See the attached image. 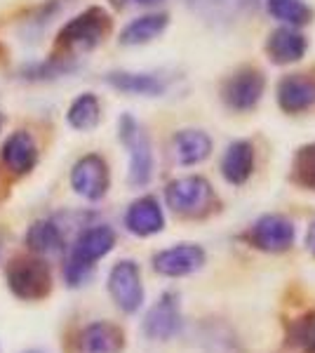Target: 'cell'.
<instances>
[{
  "instance_id": "2",
  "label": "cell",
  "mask_w": 315,
  "mask_h": 353,
  "mask_svg": "<svg viewBox=\"0 0 315 353\" xmlns=\"http://www.w3.org/2000/svg\"><path fill=\"white\" fill-rule=\"evenodd\" d=\"M165 203L176 217L184 219H205L219 208L214 186L200 174H188L170 181L165 186Z\"/></svg>"
},
{
  "instance_id": "10",
  "label": "cell",
  "mask_w": 315,
  "mask_h": 353,
  "mask_svg": "<svg viewBox=\"0 0 315 353\" xmlns=\"http://www.w3.org/2000/svg\"><path fill=\"white\" fill-rule=\"evenodd\" d=\"M205 261H207V252L203 245L179 243L153 254V271L163 278H186L203 269Z\"/></svg>"
},
{
  "instance_id": "3",
  "label": "cell",
  "mask_w": 315,
  "mask_h": 353,
  "mask_svg": "<svg viewBox=\"0 0 315 353\" xmlns=\"http://www.w3.org/2000/svg\"><path fill=\"white\" fill-rule=\"evenodd\" d=\"M108 31H111V17H108L106 10L90 8L61 28L57 45L64 52L61 57L71 59V57L92 52L96 45H101V41L108 36Z\"/></svg>"
},
{
  "instance_id": "22",
  "label": "cell",
  "mask_w": 315,
  "mask_h": 353,
  "mask_svg": "<svg viewBox=\"0 0 315 353\" xmlns=\"http://www.w3.org/2000/svg\"><path fill=\"white\" fill-rule=\"evenodd\" d=\"M66 121L73 130H78V132H90V130H94L101 121V104H99V99H96V94L92 92L80 94L78 99L68 106Z\"/></svg>"
},
{
  "instance_id": "28",
  "label": "cell",
  "mask_w": 315,
  "mask_h": 353,
  "mask_svg": "<svg viewBox=\"0 0 315 353\" xmlns=\"http://www.w3.org/2000/svg\"><path fill=\"white\" fill-rule=\"evenodd\" d=\"M139 5H156V3H160V0H136Z\"/></svg>"
},
{
  "instance_id": "13",
  "label": "cell",
  "mask_w": 315,
  "mask_h": 353,
  "mask_svg": "<svg viewBox=\"0 0 315 353\" xmlns=\"http://www.w3.org/2000/svg\"><path fill=\"white\" fill-rule=\"evenodd\" d=\"M263 50H266V57L273 64H278V66L296 64V61H301L303 54H306L308 38L294 26H278L268 33Z\"/></svg>"
},
{
  "instance_id": "4",
  "label": "cell",
  "mask_w": 315,
  "mask_h": 353,
  "mask_svg": "<svg viewBox=\"0 0 315 353\" xmlns=\"http://www.w3.org/2000/svg\"><path fill=\"white\" fill-rule=\"evenodd\" d=\"M10 292L21 301H40L52 292V271L48 261L36 257H14L5 269Z\"/></svg>"
},
{
  "instance_id": "14",
  "label": "cell",
  "mask_w": 315,
  "mask_h": 353,
  "mask_svg": "<svg viewBox=\"0 0 315 353\" xmlns=\"http://www.w3.org/2000/svg\"><path fill=\"white\" fill-rule=\"evenodd\" d=\"M125 229L132 236L139 238H151L165 229V212L160 208L158 198L153 196H141L128 208L125 212Z\"/></svg>"
},
{
  "instance_id": "17",
  "label": "cell",
  "mask_w": 315,
  "mask_h": 353,
  "mask_svg": "<svg viewBox=\"0 0 315 353\" xmlns=\"http://www.w3.org/2000/svg\"><path fill=\"white\" fill-rule=\"evenodd\" d=\"M212 156V139L203 130H179L172 137V158L181 168L205 163Z\"/></svg>"
},
{
  "instance_id": "23",
  "label": "cell",
  "mask_w": 315,
  "mask_h": 353,
  "mask_svg": "<svg viewBox=\"0 0 315 353\" xmlns=\"http://www.w3.org/2000/svg\"><path fill=\"white\" fill-rule=\"evenodd\" d=\"M266 10L283 26H306L313 21V8L306 0H266Z\"/></svg>"
},
{
  "instance_id": "30",
  "label": "cell",
  "mask_w": 315,
  "mask_h": 353,
  "mask_svg": "<svg viewBox=\"0 0 315 353\" xmlns=\"http://www.w3.org/2000/svg\"><path fill=\"white\" fill-rule=\"evenodd\" d=\"M311 353H315V337H313V351Z\"/></svg>"
},
{
  "instance_id": "6",
  "label": "cell",
  "mask_w": 315,
  "mask_h": 353,
  "mask_svg": "<svg viewBox=\"0 0 315 353\" xmlns=\"http://www.w3.org/2000/svg\"><path fill=\"white\" fill-rule=\"evenodd\" d=\"M296 238V226L294 221L285 214H261L247 231L243 233V241L250 248L259 250L266 254H283L294 245Z\"/></svg>"
},
{
  "instance_id": "18",
  "label": "cell",
  "mask_w": 315,
  "mask_h": 353,
  "mask_svg": "<svg viewBox=\"0 0 315 353\" xmlns=\"http://www.w3.org/2000/svg\"><path fill=\"white\" fill-rule=\"evenodd\" d=\"M106 83L123 94L136 97H163L167 92V81L158 73H132V71H113L106 76Z\"/></svg>"
},
{
  "instance_id": "31",
  "label": "cell",
  "mask_w": 315,
  "mask_h": 353,
  "mask_svg": "<svg viewBox=\"0 0 315 353\" xmlns=\"http://www.w3.org/2000/svg\"><path fill=\"white\" fill-rule=\"evenodd\" d=\"M28 353H38V351H28Z\"/></svg>"
},
{
  "instance_id": "21",
  "label": "cell",
  "mask_w": 315,
  "mask_h": 353,
  "mask_svg": "<svg viewBox=\"0 0 315 353\" xmlns=\"http://www.w3.org/2000/svg\"><path fill=\"white\" fill-rule=\"evenodd\" d=\"M26 245L33 254L38 257H50V254H61L66 248L64 231L57 221L40 219L28 229L26 233Z\"/></svg>"
},
{
  "instance_id": "19",
  "label": "cell",
  "mask_w": 315,
  "mask_h": 353,
  "mask_svg": "<svg viewBox=\"0 0 315 353\" xmlns=\"http://www.w3.org/2000/svg\"><path fill=\"white\" fill-rule=\"evenodd\" d=\"M3 163L10 172L14 174H28L38 163V146L33 137L19 130L12 132L3 144Z\"/></svg>"
},
{
  "instance_id": "16",
  "label": "cell",
  "mask_w": 315,
  "mask_h": 353,
  "mask_svg": "<svg viewBox=\"0 0 315 353\" xmlns=\"http://www.w3.org/2000/svg\"><path fill=\"white\" fill-rule=\"evenodd\" d=\"M125 332L111 321H94L80 332L78 351L80 353H123Z\"/></svg>"
},
{
  "instance_id": "7",
  "label": "cell",
  "mask_w": 315,
  "mask_h": 353,
  "mask_svg": "<svg viewBox=\"0 0 315 353\" xmlns=\"http://www.w3.org/2000/svg\"><path fill=\"white\" fill-rule=\"evenodd\" d=\"M266 92V76L254 66H243L223 81L221 101L228 111L247 113L256 109Z\"/></svg>"
},
{
  "instance_id": "24",
  "label": "cell",
  "mask_w": 315,
  "mask_h": 353,
  "mask_svg": "<svg viewBox=\"0 0 315 353\" xmlns=\"http://www.w3.org/2000/svg\"><path fill=\"white\" fill-rule=\"evenodd\" d=\"M78 64L68 57H52L48 61H40V64H31L21 68V78L26 81H54V78H61L66 73L76 71Z\"/></svg>"
},
{
  "instance_id": "29",
  "label": "cell",
  "mask_w": 315,
  "mask_h": 353,
  "mask_svg": "<svg viewBox=\"0 0 315 353\" xmlns=\"http://www.w3.org/2000/svg\"><path fill=\"white\" fill-rule=\"evenodd\" d=\"M3 125H5V116L0 113V130H3Z\"/></svg>"
},
{
  "instance_id": "1",
  "label": "cell",
  "mask_w": 315,
  "mask_h": 353,
  "mask_svg": "<svg viewBox=\"0 0 315 353\" xmlns=\"http://www.w3.org/2000/svg\"><path fill=\"white\" fill-rule=\"evenodd\" d=\"M116 248V231L106 224L88 226L73 243L64 264V281L68 288H83L92 278L94 264Z\"/></svg>"
},
{
  "instance_id": "26",
  "label": "cell",
  "mask_w": 315,
  "mask_h": 353,
  "mask_svg": "<svg viewBox=\"0 0 315 353\" xmlns=\"http://www.w3.org/2000/svg\"><path fill=\"white\" fill-rule=\"evenodd\" d=\"M292 181L301 189L315 191V141L296 151L292 161Z\"/></svg>"
},
{
  "instance_id": "20",
  "label": "cell",
  "mask_w": 315,
  "mask_h": 353,
  "mask_svg": "<svg viewBox=\"0 0 315 353\" xmlns=\"http://www.w3.org/2000/svg\"><path fill=\"white\" fill-rule=\"evenodd\" d=\"M170 24V17L165 12H153L132 19L128 26L120 31V45L125 48H136V45H146L151 41H156L165 33V28Z\"/></svg>"
},
{
  "instance_id": "11",
  "label": "cell",
  "mask_w": 315,
  "mask_h": 353,
  "mask_svg": "<svg viewBox=\"0 0 315 353\" xmlns=\"http://www.w3.org/2000/svg\"><path fill=\"white\" fill-rule=\"evenodd\" d=\"M71 186L85 201H101L108 193V186H111V172H108L104 158L96 156V153H88V156L80 158L71 170Z\"/></svg>"
},
{
  "instance_id": "8",
  "label": "cell",
  "mask_w": 315,
  "mask_h": 353,
  "mask_svg": "<svg viewBox=\"0 0 315 353\" xmlns=\"http://www.w3.org/2000/svg\"><path fill=\"white\" fill-rule=\"evenodd\" d=\"M108 294L123 313H136L144 306V283L139 264L132 259H120L108 273Z\"/></svg>"
},
{
  "instance_id": "12",
  "label": "cell",
  "mask_w": 315,
  "mask_h": 353,
  "mask_svg": "<svg viewBox=\"0 0 315 353\" xmlns=\"http://www.w3.org/2000/svg\"><path fill=\"white\" fill-rule=\"evenodd\" d=\"M278 106L289 116H299L315 109V76L311 73H289L280 78L276 90Z\"/></svg>"
},
{
  "instance_id": "25",
  "label": "cell",
  "mask_w": 315,
  "mask_h": 353,
  "mask_svg": "<svg viewBox=\"0 0 315 353\" xmlns=\"http://www.w3.org/2000/svg\"><path fill=\"white\" fill-rule=\"evenodd\" d=\"M285 337H287V346H294L301 353H311L315 337V311H308L303 316L294 318V321H289Z\"/></svg>"
},
{
  "instance_id": "5",
  "label": "cell",
  "mask_w": 315,
  "mask_h": 353,
  "mask_svg": "<svg viewBox=\"0 0 315 353\" xmlns=\"http://www.w3.org/2000/svg\"><path fill=\"white\" fill-rule=\"evenodd\" d=\"M120 141L125 144V149L130 151V172L128 181L134 189H144L153 176V146L148 139L146 130L141 128L136 118H132L130 113H125L118 123Z\"/></svg>"
},
{
  "instance_id": "27",
  "label": "cell",
  "mask_w": 315,
  "mask_h": 353,
  "mask_svg": "<svg viewBox=\"0 0 315 353\" xmlns=\"http://www.w3.org/2000/svg\"><path fill=\"white\" fill-rule=\"evenodd\" d=\"M306 250L315 257V221L308 226V231H306Z\"/></svg>"
},
{
  "instance_id": "9",
  "label": "cell",
  "mask_w": 315,
  "mask_h": 353,
  "mask_svg": "<svg viewBox=\"0 0 315 353\" xmlns=\"http://www.w3.org/2000/svg\"><path fill=\"white\" fill-rule=\"evenodd\" d=\"M184 318H181V297L176 292H163L156 304L146 311L141 330L153 341H170L181 332Z\"/></svg>"
},
{
  "instance_id": "15",
  "label": "cell",
  "mask_w": 315,
  "mask_h": 353,
  "mask_svg": "<svg viewBox=\"0 0 315 353\" xmlns=\"http://www.w3.org/2000/svg\"><path fill=\"white\" fill-rule=\"evenodd\" d=\"M254 146L247 139H236L226 146L221 156V176L228 181L231 186H243L250 181V176L254 174Z\"/></svg>"
}]
</instances>
